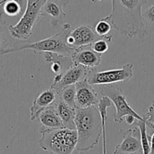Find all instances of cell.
Segmentation results:
<instances>
[{
    "label": "cell",
    "instance_id": "9a60e30c",
    "mask_svg": "<svg viewBox=\"0 0 154 154\" xmlns=\"http://www.w3.org/2000/svg\"><path fill=\"white\" fill-rule=\"evenodd\" d=\"M37 120L40 123L38 127V132L40 134L52 129L64 127L54 105L42 111L38 117Z\"/></svg>",
    "mask_w": 154,
    "mask_h": 154
},
{
    "label": "cell",
    "instance_id": "cb8c5ba5",
    "mask_svg": "<svg viewBox=\"0 0 154 154\" xmlns=\"http://www.w3.org/2000/svg\"><path fill=\"white\" fill-rule=\"evenodd\" d=\"M110 42L108 40H107V39H99V40L96 41V42L92 44V48L96 52L99 53V54H105V52L108 51V48H109L108 47V44Z\"/></svg>",
    "mask_w": 154,
    "mask_h": 154
},
{
    "label": "cell",
    "instance_id": "4fadbf2b",
    "mask_svg": "<svg viewBox=\"0 0 154 154\" xmlns=\"http://www.w3.org/2000/svg\"><path fill=\"white\" fill-rule=\"evenodd\" d=\"M65 5L66 3H60L56 0H45L41 11V16L50 17L51 26L57 29L63 23L66 16L63 11Z\"/></svg>",
    "mask_w": 154,
    "mask_h": 154
},
{
    "label": "cell",
    "instance_id": "d6986e66",
    "mask_svg": "<svg viewBox=\"0 0 154 154\" xmlns=\"http://www.w3.org/2000/svg\"><path fill=\"white\" fill-rule=\"evenodd\" d=\"M59 97L65 103L72 108H77L76 105V87L75 84L69 85L62 89L58 92Z\"/></svg>",
    "mask_w": 154,
    "mask_h": 154
},
{
    "label": "cell",
    "instance_id": "d4e9b609",
    "mask_svg": "<svg viewBox=\"0 0 154 154\" xmlns=\"http://www.w3.org/2000/svg\"><path fill=\"white\" fill-rule=\"evenodd\" d=\"M146 121V124H147V127L150 128V129H153L154 128V101L152 102L151 105L149 107L148 111L146 114L143 116Z\"/></svg>",
    "mask_w": 154,
    "mask_h": 154
},
{
    "label": "cell",
    "instance_id": "52a82bcc",
    "mask_svg": "<svg viewBox=\"0 0 154 154\" xmlns=\"http://www.w3.org/2000/svg\"><path fill=\"white\" fill-rule=\"evenodd\" d=\"M133 67L132 63H126L121 69L102 72H99L96 68H91L87 75V79L91 85L127 83L133 77Z\"/></svg>",
    "mask_w": 154,
    "mask_h": 154
},
{
    "label": "cell",
    "instance_id": "ffe728a7",
    "mask_svg": "<svg viewBox=\"0 0 154 154\" xmlns=\"http://www.w3.org/2000/svg\"><path fill=\"white\" fill-rule=\"evenodd\" d=\"M137 126L140 129L141 141L142 144L143 152L144 154L150 153V137L147 132V124L144 120H137Z\"/></svg>",
    "mask_w": 154,
    "mask_h": 154
},
{
    "label": "cell",
    "instance_id": "4dcf8cb0",
    "mask_svg": "<svg viewBox=\"0 0 154 154\" xmlns=\"http://www.w3.org/2000/svg\"><path fill=\"white\" fill-rule=\"evenodd\" d=\"M6 1H7V0H2V1H0V5H2V4H4V3Z\"/></svg>",
    "mask_w": 154,
    "mask_h": 154
},
{
    "label": "cell",
    "instance_id": "3957f363",
    "mask_svg": "<svg viewBox=\"0 0 154 154\" xmlns=\"http://www.w3.org/2000/svg\"><path fill=\"white\" fill-rule=\"evenodd\" d=\"M71 29L72 26L70 24L66 23L63 26V28L60 32L51 37L33 43L25 44L18 47L2 48L0 49V54L5 55L23 50H31L35 54L37 55L43 54L45 52H54L72 56L75 49L71 48L66 44V37Z\"/></svg>",
    "mask_w": 154,
    "mask_h": 154
},
{
    "label": "cell",
    "instance_id": "f546056e",
    "mask_svg": "<svg viewBox=\"0 0 154 154\" xmlns=\"http://www.w3.org/2000/svg\"><path fill=\"white\" fill-rule=\"evenodd\" d=\"M101 1H102V0H91V2L93 3V4H96V3L99 2H101Z\"/></svg>",
    "mask_w": 154,
    "mask_h": 154
},
{
    "label": "cell",
    "instance_id": "277c9868",
    "mask_svg": "<svg viewBox=\"0 0 154 154\" xmlns=\"http://www.w3.org/2000/svg\"><path fill=\"white\" fill-rule=\"evenodd\" d=\"M77 143L76 129L63 127L43 132L38 145L42 150L51 153L69 154L76 149Z\"/></svg>",
    "mask_w": 154,
    "mask_h": 154
},
{
    "label": "cell",
    "instance_id": "6da1fadb",
    "mask_svg": "<svg viewBox=\"0 0 154 154\" xmlns=\"http://www.w3.org/2000/svg\"><path fill=\"white\" fill-rule=\"evenodd\" d=\"M112 12L104 17L112 28L124 36L144 38L149 33L142 14L147 0H111Z\"/></svg>",
    "mask_w": 154,
    "mask_h": 154
},
{
    "label": "cell",
    "instance_id": "30bf717a",
    "mask_svg": "<svg viewBox=\"0 0 154 154\" xmlns=\"http://www.w3.org/2000/svg\"><path fill=\"white\" fill-rule=\"evenodd\" d=\"M123 141L116 146L114 154H136L144 153L141 141L140 129L138 126L129 129L126 131H121Z\"/></svg>",
    "mask_w": 154,
    "mask_h": 154
},
{
    "label": "cell",
    "instance_id": "44dd1931",
    "mask_svg": "<svg viewBox=\"0 0 154 154\" xmlns=\"http://www.w3.org/2000/svg\"><path fill=\"white\" fill-rule=\"evenodd\" d=\"M2 7L5 14L8 17H17L23 14L20 5L14 0H7Z\"/></svg>",
    "mask_w": 154,
    "mask_h": 154
},
{
    "label": "cell",
    "instance_id": "8992f818",
    "mask_svg": "<svg viewBox=\"0 0 154 154\" xmlns=\"http://www.w3.org/2000/svg\"><path fill=\"white\" fill-rule=\"evenodd\" d=\"M98 90L102 96H107L109 98L115 106L116 113L114 114L115 123H122L123 121V117L129 114L133 115L138 120H144V117L135 112L129 105L121 88L117 84H102L98 88Z\"/></svg>",
    "mask_w": 154,
    "mask_h": 154
},
{
    "label": "cell",
    "instance_id": "e0dca14e",
    "mask_svg": "<svg viewBox=\"0 0 154 154\" xmlns=\"http://www.w3.org/2000/svg\"><path fill=\"white\" fill-rule=\"evenodd\" d=\"M112 102L107 96H102L99 99L97 107L102 119V141H103V153H107V141H106V120L108 116V108L111 106Z\"/></svg>",
    "mask_w": 154,
    "mask_h": 154
},
{
    "label": "cell",
    "instance_id": "f1b7e54d",
    "mask_svg": "<svg viewBox=\"0 0 154 154\" xmlns=\"http://www.w3.org/2000/svg\"><path fill=\"white\" fill-rule=\"evenodd\" d=\"M150 153L154 154V133L150 137Z\"/></svg>",
    "mask_w": 154,
    "mask_h": 154
},
{
    "label": "cell",
    "instance_id": "7a4b0ae2",
    "mask_svg": "<svg viewBox=\"0 0 154 154\" xmlns=\"http://www.w3.org/2000/svg\"><path fill=\"white\" fill-rule=\"evenodd\" d=\"M75 122L78 133L76 150L78 152L87 151L99 144L102 135V125L97 106L76 108Z\"/></svg>",
    "mask_w": 154,
    "mask_h": 154
},
{
    "label": "cell",
    "instance_id": "2e32d148",
    "mask_svg": "<svg viewBox=\"0 0 154 154\" xmlns=\"http://www.w3.org/2000/svg\"><path fill=\"white\" fill-rule=\"evenodd\" d=\"M57 114L60 116L63 126L66 128L72 129H76L75 126V108H72L63 100L58 98L55 103L54 104Z\"/></svg>",
    "mask_w": 154,
    "mask_h": 154
},
{
    "label": "cell",
    "instance_id": "9c48e42d",
    "mask_svg": "<svg viewBox=\"0 0 154 154\" xmlns=\"http://www.w3.org/2000/svg\"><path fill=\"white\" fill-rule=\"evenodd\" d=\"M90 69L91 68H87L81 65L74 63L66 72L55 75L51 88L54 89L58 93L67 86L76 84L79 81L87 78Z\"/></svg>",
    "mask_w": 154,
    "mask_h": 154
},
{
    "label": "cell",
    "instance_id": "7c38bea8",
    "mask_svg": "<svg viewBox=\"0 0 154 154\" xmlns=\"http://www.w3.org/2000/svg\"><path fill=\"white\" fill-rule=\"evenodd\" d=\"M73 63L87 68H96L100 66L102 54L96 52L91 45L76 48L72 54Z\"/></svg>",
    "mask_w": 154,
    "mask_h": 154
},
{
    "label": "cell",
    "instance_id": "4316f807",
    "mask_svg": "<svg viewBox=\"0 0 154 154\" xmlns=\"http://www.w3.org/2000/svg\"><path fill=\"white\" fill-rule=\"evenodd\" d=\"M14 1L17 2V3H19L20 5L21 8H22L23 11H25L26 8V5H27V0H14Z\"/></svg>",
    "mask_w": 154,
    "mask_h": 154
},
{
    "label": "cell",
    "instance_id": "603a6c76",
    "mask_svg": "<svg viewBox=\"0 0 154 154\" xmlns=\"http://www.w3.org/2000/svg\"><path fill=\"white\" fill-rule=\"evenodd\" d=\"M142 14L147 23L149 33H154V5L146 9Z\"/></svg>",
    "mask_w": 154,
    "mask_h": 154
},
{
    "label": "cell",
    "instance_id": "5bb4252c",
    "mask_svg": "<svg viewBox=\"0 0 154 154\" xmlns=\"http://www.w3.org/2000/svg\"><path fill=\"white\" fill-rule=\"evenodd\" d=\"M58 93L50 87L49 90L42 92L33 102L30 108V120H37L40 113L48 107L51 106L58 99Z\"/></svg>",
    "mask_w": 154,
    "mask_h": 154
},
{
    "label": "cell",
    "instance_id": "83f0119b",
    "mask_svg": "<svg viewBox=\"0 0 154 154\" xmlns=\"http://www.w3.org/2000/svg\"><path fill=\"white\" fill-rule=\"evenodd\" d=\"M3 45H6V38L2 33H0V49L2 48Z\"/></svg>",
    "mask_w": 154,
    "mask_h": 154
},
{
    "label": "cell",
    "instance_id": "ac0fdd59",
    "mask_svg": "<svg viewBox=\"0 0 154 154\" xmlns=\"http://www.w3.org/2000/svg\"><path fill=\"white\" fill-rule=\"evenodd\" d=\"M44 58L45 62L48 63H57L61 67L62 73L66 72L70 66L74 64L72 56L58 54L54 52H45Z\"/></svg>",
    "mask_w": 154,
    "mask_h": 154
},
{
    "label": "cell",
    "instance_id": "ba28073f",
    "mask_svg": "<svg viewBox=\"0 0 154 154\" xmlns=\"http://www.w3.org/2000/svg\"><path fill=\"white\" fill-rule=\"evenodd\" d=\"M105 38L109 41H112L113 35L101 36L96 33L94 27L90 26L82 25L72 29L66 37V44L72 48H80L84 45H92L93 42L99 39Z\"/></svg>",
    "mask_w": 154,
    "mask_h": 154
},
{
    "label": "cell",
    "instance_id": "8fae6325",
    "mask_svg": "<svg viewBox=\"0 0 154 154\" xmlns=\"http://www.w3.org/2000/svg\"><path fill=\"white\" fill-rule=\"evenodd\" d=\"M93 85L87 78L75 84L76 87L77 108H87L91 106H97L99 102V95Z\"/></svg>",
    "mask_w": 154,
    "mask_h": 154
},
{
    "label": "cell",
    "instance_id": "7402d4cb",
    "mask_svg": "<svg viewBox=\"0 0 154 154\" xmlns=\"http://www.w3.org/2000/svg\"><path fill=\"white\" fill-rule=\"evenodd\" d=\"M95 31L96 32L98 35L101 36H105L109 33L112 28V26L111 25L109 22L104 18L101 19L99 22L96 23V26L94 27Z\"/></svg>",
    "mask_w": 154,
    "mask_h": 154
},
{
    "label": "cell",
    "instance_id": "5b68a950",
    "mask_svg": "<svg viewBox=\"0 0 154 154\" xmlns=\"http://www.w3.org/2000/svg\"><path fill=\"white\" fill-rule=\"evenodd\" d=\"M45 0H27L26 8L15 25H8L11 35L15 39L26 41L32 35V29L39 20L41 11Z\"/></svg>",
    "mask_w": 154,
    "mask_h": 154
},
{
    "label": "cell",
    "instance_id": "484cf974",
    "mask_svg": "<svg viewBox=\"0 0 154 154\" xmlns=\"http://www.w3.org/2000/svg\"><path fill=\"white\" fill-rule=\"evenodd\" d=\"M125 121L127 123L128 125H132L136 122V120L138 119L135 117H134L133 115H131V114H129V115L125 116Z\"/></svg>",
    "mask_w": 154,
    "mask_h": 154
}]
</instances>
